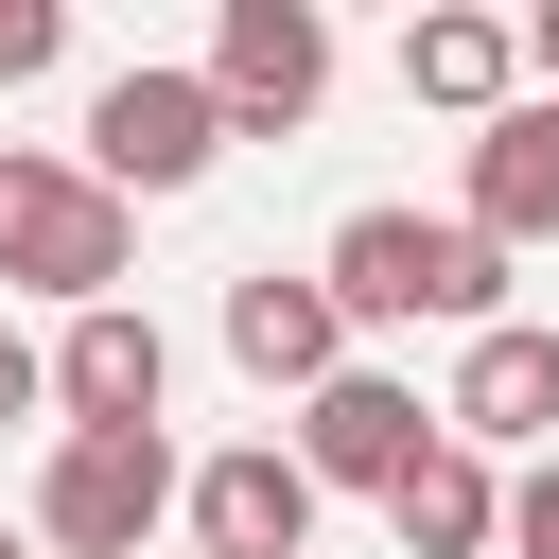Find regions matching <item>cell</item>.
<instances>
[{
    "label": "cell",
    "mask_w": 559,
    "mask_h": 559,
    "mask_svg": "<svg viewBox=\"0 0 559 559\" xmlns=\"http://www.w3.org/2000/svg\"><path fill=\"white\" fill-rule=\"evenodd\" d=\"M314 280L349 332H489L507 314V245H472L454 210H349Z\"/></svg>",
    "instance_id": "cell-1"
},
{
    "label": "cell",
    "mask_w": 559,
    "mask_h": 559,
    "mask_svg": "<svg viewBox=\"0 0 559 559\" xmlns=\"http://www.w3.org/2000/svg\"><path fill=\"white\" fill-rule=\"evenodd\" d=\"M140 262V210L87 192V157H0V280L52 297V314H105Z\"/></svg>",
    "instance_id": "cell-2"
},
{
    "label": "cell",
    "mask_w": 559,
    "mask_h": 559,
    "mask_svg": "<svg viewBox=\"0 0 559 559\" xmlns=\"http://www.w3.org/2000/svg\"><path fill=\"white\" fill-rule=\"evenodd\" d=\"M175 524V437H52L35 454V559H140Z\"/></svg>",
    "instance_id": "cell-3"
},
{
    "label": "cell",
    "mask_w": 559,
    "mask_h": 559,
    "mask_svg": "<svg viewBox=\"0 0 559 559\" xmlns=\"http://www.w3.org/2000/svg\"><path fill=\"white\" fill-rule=\"evenodd\" d=\"M192 87L227 105V140H297V122L332 105V17H314V0H227L210 52H192Z\"/></svg>",
    "instance_id": "cell-4"
},
{
    "label": "cell",
    "mask_w": 559,
    "mask_h": 559,
    "mask_svg": "<svg viewBox=\"0 0 559 559\" xmlns=\"http://www.w3.org/2000/svg\"><path fill=\"white\" fill-rule=\"evenodd\" d=\"M210 157H227V105H210L192 70H105V87H87V192L140 210V192H192Z\"/></svg>",
    "instance_id": "cell-5"
},
{
    "label": "cell",
    "mask_w": 559,
    "mask_h": 559,
    "mask_svg": "<svg viewBox=\"0 0 559 559\" xmlns=\"http://www.w3.org/2000/svg\"><path fill=\"white\" fill-rule=\"evenodd\" d=\"M437 437L454 454H559V332L542 314H489V332H454V384H437Z\"/></svg>",
    "instance_id": "cell-6"
},
{
    "label": "cell",
    "mask_w": 559,
    "mask_h": 559,
    "mask_svg": "<svg viewBox=\"0 0 559 559\" xmlns=\"http://www.w3.org/2000/svg\"><path fill=\"white\" fill-rule=\"evenodd\" d=\"M280 454L314 472V507H332V489H402V472L437 454V402H419L402 367H332V384L297 402V437H280Z\"/></svg>",
    "instance_id": "cell-7"
},
{
    "label": "cell",
    "mask_w": 559,
    "mask_h": 559,
    "mask_svg": "<svg viewBox=\"0 0 559 559\" xmlns=\"http://www.w3.org/2000/svg\"><path fill=\"white\" fill-rule=\"evenodd\" d=\"M157 402H175V332L140 297H105V314L52 332V437H157Z\"/></svg>",
    "instance_id": "cell-8"
},
{
    "label": "cell",
    "mask_w": 559,
    "mask_h": 559,
    "mask_svg": "<svg viewBox=\"0 0 559 559\" xmlns=\"http://www.w3.org/2000/svg\"><path fill=\"white\" fill-rule=\"evenodd\" d=\"M175 524H192V559H314V472L280 437H227L175 472Z\"/></svg>",
    "instance_id": "cell-9"
},
{
    "label": "cell",
    "mask_w": 559,
    "mask_h": 559,
    "mask_svg": "<svg viewBox=\"0 0 559 559\" xmlns=\"http://www.w3.org/2000/svg\"><path fill=\"white\" fill-rule=\"evenodd\" d=\"M454 227H472V245H507V262H524V245H559V105H542V87L472 122V175H454Z\"/></svg>",
    "instance_id": "cell-10"
},
{
    "label": "cell",
    "mask_w": 559,
    "mask_h": 559,
    "mask_svg": "<svg viewBox=\"0 0 559 559\" xmlns=\"http://www.w3.org/2000/svg\"><path fill=\"white\" fill-rule=\"evenodd\" d=\"M227 367L262 384V402H314L332 367H349V314H332V280H227Z\"/></svg>",
    "instance_id": "cell-11"
},
{
    "label": "cell",
    "mask_w": 559,
    "mask_h": 559,
    "mask_svg": "<svg viewBox=\"0 0 559 559\" xmlns=\"http://www.w3.org/2000/svg\"><path fill=\"white\" fill-rule=\"evenodd\" d=\"M402 87H419L437 122H489V105H524V17H472V0L402 17Z\"/></svg>",
    "instance_id": "cell-12"
},
{
    "label": "cell",
    "mask_w": 559,
    "mask_h": 559,
    "mask_svg": "<svg viewBox=\"0 0 559 559\" xmlns=\"http://www.w3.org/2000/svg\"><path fill=\"white\" fill-rule=\"evenodd\" d=\"M384 524H402V559H489V542H507V472L437 437V454L384 489Z\"/></svg>",
    "instance_id": "cell-13"
},
{
    "label": "cell",
    "mask_w": 559,
    "mask_h": 559,
    "mask_svg": "<svg viewBox=\"0 0 559 559\" xmlns=\"http://www.w3.org/2000/svg\"><path fill=\"white\" fill-rule=\"evenodd\" d=\"M52 52H70V0H0V87H35Z\"/></svg>",
    "instance_id": "cell-14"
},
{
    "label": "cell",
    "mask_w": 559,
    "mask_h": 559,
    "mask_svg": "<svg viewBox=\"0 0 559 559\" xmlns=\"http://www.w3.org/2000/svg\"><path fill=\"white\" fill-rule=\"evenodd\" d=\"M507 559H559V454H542V472H507Z\"/></svg>",
    "instance_id": "cell-15"
},
{
    "label": "cell",
    "mask_w": 559,
    "mask_h": 559,
    "mask_svg": "<svg viewBox=\"0 0 559 559\" xmlns=\"http://www.w3.org/2000/svg\"><path fill=\"white\" fill-rule=\"evenodd\" d=\"M17 419H52V349H35V332H0V437H17Z\"/></svg>",
    "instance_id": "cell-16"
},
{
    "label": "cell",
    "mask_w": 559,
    "mask_h": 559,
    "mask_svg": "<svg viewBox=\"0 0 559 559\" xmlns=\"http://www.w3.org/2000/svg\"><path fill=\"white\" fill-rule=\"evenodd\" d=\"M0 559H35V542H0Z\"/></svg>",
    "instance_id": "cell-17"
}]
</instances>
